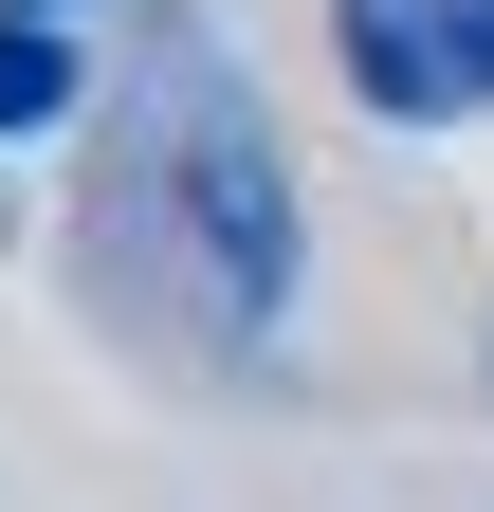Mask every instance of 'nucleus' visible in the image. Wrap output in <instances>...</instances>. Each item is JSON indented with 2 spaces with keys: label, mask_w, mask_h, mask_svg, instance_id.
Wrapping results in <instances>:
<instances>
[{
  "label": "nucleus",
  "mask_w": 494,
  "mask_h": 512,
  "mask_svg": "<svg viewBox=\"0 0 494 512\" xmlns=\"http://www.w3.org/2000/svg\"><path fill=\"white\" fill-rule=\"evenodd\" d=\"M165 165H183V238H202V293L257 330V311L293 293V183L257 147V110H238L220 55H165Z\"/></svg>",
  "instance_id": "obj_1"
},
{
  "label": "nucleus",
  "mask_w": 494,
  "mask_h": 512,
  "mask_svg": "<svg viewBox=\"0 0 494 512\" xmlns=\"http://www.w3.org/2000/svg\"><path fill=\"white\" fill-rule=\"evenodd\" d=\"M330 37H348V92L385 128L494 110V0H330Z\"/></svg>",
  "instance_id": "obj_2"
},
{
  "label": "nucleus",
  "mask_w": 494,
  "mask_h": 512,
  "mask_svg": "<svg viewBox=\"0 0 494 512\" xmlns=\"http://www.w3.org/2000/svg\"><path fill=\"white\" fill-rule=\"evenodd\" d=\"M37 110H74V37H55V19H0V128H37Z\"/></svg>",
  "instance_id": "obj_3"
},
{
  "label": "nucleus",
  "mask_w": 494,
  "mask_h": 512,
  "mask_svg": "<svg viewBox=\"0 0 494 512\" xmlns=\"http://www.w3.org/2000/svg\"><path fill=\"white\" fill-rule=\"evenodd\" d=\"M0 19H19V0H0ZM37 19H55V0H37Z\"/></svg>",
  "instance_id": "obj_4"
}]
</instances>
